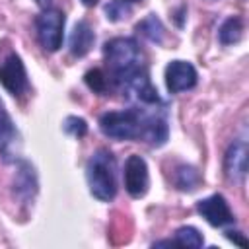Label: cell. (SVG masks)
<instances>
[{
	"instance_id": "cell-23",
	"label": "cell",
	"mask_w": 249,
	"mask_h": 249,
	"mask_svg": "<svg viewBox=\"0 0 249 249\" xmlns=\"http://www.w3.org/2000/svg\"><path fill=\"white\" fill-rule=\"evenodd\" d=\"M82 4L89 8V6H95V4H97V0H82Z\"/></svg>"
},
{
	"instance_id": "cell-15",
	"label": "cell",
	"mask_w": 249,
	"mask_h": 249,
	"mask_svg": "<svg viewBox=\"0 0 249 249\" xmlns=\"http://www.w3.org/2000/svg\"><path fill=\"white\" fill-rule=\"evenodd\" d=\"M136 29L148 39V41H152V43H161L163 41V35H165V29H163V23L160 21V18L156 16V14H150L148 18H144L138 25H136Z\"/></svg>"
},
{
	"instance_id": "cell-20",
	"label": "cell",
	"mask_w": 249,
	"mask_h": 249,
	"mask_svg": "<svg viewBox=\"0 0 249 249\" xmlns=\"http://www.w3.org/2000/svg\"><path fill=\"white\" fill-rule=\"evenodd\" d=\"M62 126H64V132H68V134H72L76 138H82L88 132V123L82 117H68Z\"/></svg>"
},
{
	"instance_id": "cell-16",
	"label": "cell",
	"mask_w": 249,
	"mask_h": 249,
	"mask_svg": "<svg viewBox=\"0 0 249 249\" xmlns=\"http://www.w3.org/2000/svg\"><path fill=\"white\" fill-rule=\"evenodd\" d=\"M175 245H179V247H193V249H198V247H202V243H204V239H202V233L196 230V228H193V226H183V228H179L177 231H175Z\"/></svg>"
},
{
	"instance_id": "cell-3",
	"label": "cell",
	"mask_w": 249,
	"mask_h": 249,
	"mask_svg": "<svg viewBox=\"0 0 249 249\" xmlns=\"http://www.w3.org/2000/svg\"><path fill=\"white\" fill-rule=\"evenodd\" d=\"M99 128L105 136L115 140H136L142 132V113L138 109H123L103 113Z\"/></svg>"
},
{
	"instance_id": "cell-19",
	"label": "cell",
	"mask_w": 249,
	"mask_h": 249,
	"mask_svg": "<svg viewBox=\"0 0 249 249\" xmlns=\"http://www.w3.org/2000/svg\"><path fill=\"white\" fill-rule=\"evenodd\" d=\"M105 14H107V19L121 21L124 18H128L130 8H128V4H124V0H113V2H109L105 6Z\"/></svg>"
},
{
	"instance_id": "cell-1",
	"label": "cell",
	"mask_w": 249,
	"mask_h": 249,
	"mask_svg": "<svg viewBox=\"0 0 249 249\" xmlns=\"http://www.w3.org/2000/svg\"><path fill=\"white\" fill-rule=\"evenodd\" d=\"M103 54L109 66V74L119 86L146 70L144 53L138 41L132 37H115L107 41L103 47Z\"/></svg>"
},
{
	"instance_id": "cell-9",
	"label": "cell",
	"mask_w": 249,
	"mask_h": 249,
	"mask_svg": "<svg viewBox=\"0 0 249 249\" xmlns=\"http://www.w3.org/2000/svg\"><path fill=\"white\" fill-rule=\"evenodd\" d=\"M196 210L214 228H222V226L231 224L235 220L231 210H230V204L226 202V198L222 195H212V196H206V198L198 200Z\"/></svg>"
},
{
	"instance_id": "cell-10",
	"label": "cell",
	"mask_w": 249,
	"mask_h": 249,
	"mask_svg": "<svg viewBox=\"0 0 249 249\" xmlns=\"http://www.w3.org/2000/svg\"><path fill=\"white\" fill-rule=\"evenodd\" d=\"M224 169L228 179L241 181L247 173V144L243 140H235L230 144L224 160Z\"/></svg>"
},
{
	"instance_id": "cell-24",
	"label": "cell",
	"mask_w": 249,
	"mask_h": 249,
	"mask_svg": "<svg viewBox=\"0 0 249 249\" xmlns=\"http://www.w3.org/2000/svg\"><path fill=\"white\" fill-rule=\"evenodd\" d=\"M124 2H140V0H124Z\"/></svg>"
},
{
	"instance_id": "cell-14",
	"label": "cell",
	"mask_w": 249,
	"mask_h": 249,
	"mask_svg": "<svg viewBox=\"0 0 249 249\" xmlns=\"http://www.w3.org/2000/svg\"><path fill=\"white\" fill-rule=\"evenodd\" d=\"M243 35V19L239 16H231L228 18L220 29H218V39L222 45H233V43H239Z\"/></svg>"
},
{
	"instance_id": "cell-7",
	"label": "cell",
	"mask_w": 249,
	"mask_h": 249,
	"mask_svg": "<svg viewBox=\"0 0 249 249\" xmlns=\"http://www.w3.org/2000/svg\"><path fill=\"white\" fill-rule=\"evenodd\" d=\"M123 89H124V95L130 101H134L136 105H140L144 109H154L160 103L158 89L152 86L146 70L140 72V74H136V76H132L130 80H126L123 84Z\"/></svg>"
},
{
	"instance_id": "cell-5",
	"label": "cell",
	"mask_w": 249,
	"mask_h": 249,
	"mask_svg": "<svg viewBox=\"0 0 249 249\" xmlns=\"http://www.w3.org/2000/svg\"><path fill=\"white\" fill-rule=\"evenodd\" d=\"M0 82L14 97L25 93L29 88L25 66L14 51H8L0 56Z\"/></svg>"
},
{
	"instance_id": "cell-22",
	"label": "cell",
	"mask_w": 249,
	"mask_h": 249,
	"mask_svg": "<svg viewBox=\"0 0 249 249\" xmlns=\"http://www.w3.org/2000/svg\"><path fill=\"white\" fill-rule=\"evenodd\" d=\"M35 2H37V4H39V6H41V8H49V6H51V2H53V0H35Z\"/></svg>"
},
{
	"instance_id": "cell-8",
	"label": "cell",
	"mask_w": 249,
	"mask_h": 249,
	"mask_svg": "<svg viewBox=\"0 0 249 249\" xmlns=\"http://www.w3.org/2000/svg\"><path fill=\"white\" fill-rule=\"evenodd\" d=\"M196 68L187 60H171L165 68V86L171 93H181L196 86Z\"/></svg>"
},
{
	"instance_id": "cell-4",
	"label": "cell",
	"mask_w": 249,
	"mask_h": 249,
	"mask_svg": "<svg viewBox=\"0 0 249 249\" xmlns=\"http://www.w3.org/2000/svg\"><path fill=\"white\" fill-rule=\"evenodd\" d=\"M37 27V39L41 47L49 53H54L62 47V35H64V14L56 8H45L35 21Z\"/></svg>"
},
{
	"instance_id": "cell-2",
	"label": "cell",
	"mask_w": 249,
	"mask_h": 249,
	"mask_svg": "<svg viewBox=\"0 0 249 249\" xmlns=\"http://www.w3.org/2000/svg\"><path fill=\"white\" fill-rule=\"evenodd\" d=\"M88 185L95 198L109 202L117 195V163L109 150H97L88 161Z\"/></svg>"
},
{
	"instance_id": "cell-11",
	"label": "cell",
	"mask_w": 249,
	"mask_h": 249,
	"mask_svg": "<svg viewBox=\"0 0 249 249\" xmlns=\"http://www.w3.org/2000/svg\"><path fill=\"white\" fill-rule=\"evenodd\" d=\"M95 35L88 21H78L74 25V31L70 35V53L74 56H86L89 49L93 47Z\"/></svg>"
},
{
	"instance_id": "cell-17",
	"label": "cell",
	"mask_w": 249,
	"mask_h": 249,
	"mask_svg": "<svg viewBox=\"0 0 249 249\" xmlns=\"http://www.w3.org/2000/svg\"><path fill=\"white\" fill-rule=\"evenodd\" d=\"M200 183V173L193 165H179L175 173V185L181 191H193Z\"/></svg>"
},
{
	"instance_id": "cell-18",
	"label": "cell",
	"mask_w": 249,
	"mask_h": 249,
	"mask_svg": "<svg viewBox=\"0 0 249 249\" xmlns=\"http://www.w3.org/2000/svg\"><path fill=\"white\" fill-rule=\"evenodd\" d=\"M84 80H86L88 88H89L93 93L103 95V93H107V89H109V80H107V74H105L101 68L88 70V72H86V76H84Z\"/></svg>"
},
{
	"instance_id": "cell-21",
	"label": "cell",
	"mask_w": 249,
	"mask_h": 249,
	"mask_svg": "<svg viewBox=\"0 0 249 249\" xmlns=\"http://www.w3.org/2000/svg\"><path fill=\"white\" fill-rule=\"evenodd\" d=\"M226 237H228L230 241H233L235 245H239V247H249V243H247V239L241 235V231H233V230H230V231H226Z\"/></svg>"
},
{
	"instance_id": "cell-12",
	"label": "cell",
	"mask_w": 249,
	"mask_h": 249,
	"mask_svg": "<svg viewBox=\"0 0 249 249\" xmlns=\"http://www.w3.org/2000/svg\"><path fill=\"white\" fill-rule=\"evenodd\" d=\"M18 132H16V126H14V121L10 119L4 103L0 101V154L4 156V160H10V148L16 140Z\"/></svg>"
},
{
	"instance_id": "cell-13",
	"label": "cell",
	"mask_w": 249,
	"mask_h": 249,
	"mask_svg": "<svg viewBox=\"0 0 249 249\" xmlns=\"http://www.w3.org/2000/svg\"><path fill=\"white\" fill-rule=\"evenodd\" d=\"M16 193L23 198H33L35 191H37V179H35V173H33V167L27 163V161H21L19 163V171H18V177H16Z\"/></svg>"
},
{
	"instance_id": "cell-6",
	"label": "cell",
	"mask_w": 249,
	"mask_h": 249,
	"mask_svg": "<svg viewBox=\"0 0 249 249\" xmlns=\"http://www.w3.org/2000/svg\"><path fill=\"white\" fill-rule=\"evenodd\" d=\"M124 189L130 196L140 198L146 195L148 187H150V175H148V165L144 161V158L132 154L126 158L124 161Z\"/></svg>"
}]
</instances>
